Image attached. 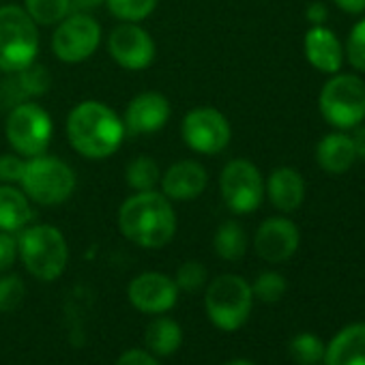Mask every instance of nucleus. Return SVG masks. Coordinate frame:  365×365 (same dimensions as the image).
<instances>
[{"label": "nucleus", "mask_w": 365, "mask_h": 365, "mask_svg": "<svg viewBox=\"0 0 365 365\" xmlns=\"http://www.w3.org/2000/svg\"><path fill=\"white\" fill-rule=\"evenodd\" d=\"M52 133H54L52 118L48 110H43L37 101L18 103L7 114L5 135L14 153L22 155L24 159L48 153Z\"/></svg>", "instance_id": "nucleus-8"}, {"label": "nucleus", "mask_w": 365, "mask_h": 365, "mask_svg": "<svg viewBox=\"0 0 365 365\" xmlns=\"http://www.w3.org/2000/svg\"><path fill=\"white\" fill-rule=\"evenodd\" d=\"M178 290L185 292H198L205 284H207V267L198 260H187L182 262L176 271V279H174Z\"/></svg>", "instance_id": "nucleus-30"}, {"label": "nucleus", "mask_w": 365, "mask_h": 365, "mask_svg": "<svg viewBox=\"0 0 365 365\" xmlns=\"http://www.w3.org/2000/svg\"><path fill=\"white\" fill-rule=\"evenodd\" d=\"M20 185L31 202L56 207L67 202L76 192V172L61 157L43 153L26 159Z\"/></svg>", "instance_id": "nucleus-4"}, {"label": "nucleus", "mask_w": 365, "mask_h": 365, "mask_svg": "<svg viewBox=\"0 0 365 365\" xmlns=\"http://www.w3.org/2000/svg\"><path fill=\"white\" fill-rule=\"evenodd\" d=\"M333 3H335L341 11L352 14V16L365 11V0H333Z\"/></svg>", "instance_id": "nucleus-38"}, {"label": "nucleus", "mask_w": 365, "mask_h": 365, "mask_svg": "<svg viewBox=\"0 0 365 365\" xmlns=\"http://www.w3.org/2000/svg\"><path fill=\"white\" fill-rule=\"evenodd\" d=\"M215 254L228 262H237L247 252V235L239 222H224L213 239Z\"/></svg>", "instance_id": "nucleus-24"}, {"label": "nucleus", "mask_w": 365, "mask_h": 365, "mask_svg": "<svg viewBox=\"0 0 365 365\" xmlns=\"http://www.w3.org/2000/svg\"><path fill=\"white\" fill-rule=\"evenodd\" d=\"M159 0H106V5L114 18L120 22H135L140 24L146 20L155 9Z\"/></svg>", "instance_id": "nucleus-27"}, {"label": "nucleus", "mask_w": 365, "mask_h": 365, "mask_svg": "<svg viewBox=\"0 0 365 365\" xmlns=\"http://www.w3.org/2000/svg\"><path fill=\"white\" fill-rule=\"evenodd\" d=\"M220 192L235 215H250L264 200V178L250 159H232L220 174Z\"/></svg>", "instance_id": "nucleus-9"}, {"label": "nucleus", "mask_w": 365, "mask_h": 365, "mask_svg": "<svg viewBox=\"0 0 365 365\" xmlns=\"http://www.w3.org/2000/svg\"><path fill=\"white\" fill-rule=\"evenodd\" d=\"M108 52L127 71L148 69L157 56V46L148 31L135 22H123L108 37Z\"/></svg>", "instance_id": "nucleus-12"}, {"label": "nucleus", "mask_w": 365, "mask_h": 365, "mask_svg": "<svg viewBox=\"0 0 365 365\" xmlns=\"http://www.w3.org/2000/svg\"><path fill=\"white\" fill-rule=\"evenodd\" d=\"M254 292L252 286L239 275H220L215 277L205 297L207 314L211 322L222 331L241 329L252 314Z\"/></svg>", "instance_id": "nucleus-7"}, {"label": "nucleus", "mask_w": 365, "mask_h": 365, "mask_svg": "<svg viewBox=\"0 0 365 365\" xmlns=\"http://www.w3.org/2000/svg\"><path fill=\"white\" fill-rule=\"evenodd\" d=\"M125 178L133 192H153L161 180V170L153 157L138 155L127 163Z\"/></svg>", "instance_id": "nucleus-25"}, {"label": "nucleus", "mask_w": 365, "mask_h": 365, "mask_svg": "<svg viewBox=\"0 0 365 365\" xmlns=\"http://www.w3.org/2000/svg\"><path fill=\"white\" fill-rule=\"evenodd\" d=\"M101 43V26L88 14H69L56 24L52 50L58 61L78 65L88 61Z\"/></svg>", "instance_id": "nucleus-11"}, {"label": "nucleus", "mask_w": 365, "mask_h": 365, "mask_svg": "<svg viewBox=\"0 0 365 365\" xmlns=\"http://www.w3.org/2000/svg\"><path fill=\"white\" fill-rule=\"evenodd\" d=\"M106 0H71V11L73 14H88L97 7H101Z\"/></svg>", "instance_id": "nucleus-39"}, {"label": "nucleus", "mask_w": 365, "mask_h": 365, "mask_svg": "<svg viewBox=\"0 0 365 365\" xmlns=\"http://www.w3.org/2000/svg\"><path fill=\"white\" fill-rule=\"evenodd\" d=\"M127 135L123 118L103 101H80L67 116V140L71 148L93 161L112 157Z\"/></svg>", "instance_id": "nucleus-1"}, {"label": "nucleus", "mask_w": 365, "mask_h": 365, "mask_svg": "<svg viewBox=\"0 0 365 365\" xmlns=\"http://www.w3.org/2000/svg\"><path fill=\"white\" fill-rule=\"evenodd\" d=\"M303 52L307 63L322 73H337L344 65V50L339 39L327 26H312L303 39Z\"/></svg>", "instance_id": "nucleus-18"}, {"label": "nucleus", "mask_w": 365, "mask_h": 365, "mask_svg": "<svg viewBox=\"0 0 365 365\" xmlns=\"http://www.w3.org/2000/svg\"><path fill=\"white\" fill-rule=\"evenodd\" d=\"M180 135L198 155H220L230 144L232 129L226 114L217 108L200 106L185 114L180 123Z\"/></svg>", "instance_id": "nucleus-10"}, {"label": "nucleus", "mask_w": 365, "mask_h": 365, "mask_svg": "<svg viewBox=\"0 0 365 365\" xmlns=\"http://www.w3.org/2000/svg\"><path fill=\"white\" fill-rule=\"evenodd\" d=\"M286 288H288V284H286V279L279 273L267 271V273L256 277V282L252 286V292L262 303H277L286 294Z\"/></svg>", "instance_id": "nucleus-29"}, {"label": "nucleus", "mask_w": 365, "mask_h": 365, "mask_svg": "<svg viewBox=\"0 0 365 365\" xmlns=\"http://www.w3.org/2000/svg\"><path fill=\"white\" fill-rule=\"evenodd\" d=\"M172 116V106L165 95L146 91L135 95L125 110V129L133 135L161 131Z\"/></svg>", "instance_id": "nucleus-16"}, {"label": "nucleus", "mask_w": 365, "mask_h": 365, "mask_svg": "<svg viewBox=\"0 0 365 365\" xmlns=\"http://www.w3.org/2000/svg\"><path fill=\"white\" fill-rule=\"evenodd\" d=\"M118 228L138 247L159 250L176 235V213L163 194L135 192L118 209Z\"/></svg>", "instance_id": "nucleus-2"}, {"label": "nucleus", "mask_w": 365, "mask_h": 365, "mask_svg": "<svg viewBox=\"0 0 365 365\" xmlns=\"http://www.w3.org/2000/svg\"><path fill=\"white\" fill-rule=\"evenodd\" d=\"M16 258H18V239L9 232L0 230V273L11 269Z\"/></svg>", "instance_id": "nucleus-34"}, {"label": "nucleus", "mask_w": 365, "mask_h": 365, "mask_svg": "<svg viewBox=\"0 0 365 365\" xmlns=\"http://www.w3.org/2000/svg\"><path fill=\"white\" fill-rule=\"evenodd\" d=\"M146 346L153 354L157 356H170L172 352L178 350L180 341H182V331L178 327V322H174L172 318H155L144 333Z\"/></svg>", "instance_id": "nucleus-23"}, {"label": "nucleus", "mask_w": 365, "mask_h": 365, "mask_svg": "<svg viewBox=\"0 0 365 365\" xmlns=\"http://www.w3.org/2000/svg\"><path fill=\"white\" fill-rule=\"evenodd\" d=\"M271 205L282 213H294L305 200V180L299 170L290 165L275 168L264 185Z\"/></svg>", "instance_id": "nucleus-19"}, {"label": "nucleus", "mask_w": 365, "mask_h": 365, "mask_svg": "<svg viewBox=\"0 0 365 365\" xmlns=\"http://www.w3.org/2000/svg\"><path fill=\"white\" fill-rule=\"evenodd\" d=\"M226 365H256L252 361H245V359H235V361H228Z\"/></svg>", "instance_id": "nucleus-40"}, {"label": "nucleus", "mask_w": 365, "mask_h": 365, "mask_svg": "<svg viewBox=\"0 0 365 365\" xmlns=\"http://www.w3.org/2000/svg\"><path fill=\"white\" fill-rule=\"evenodd\" d=\"M346 58L356 71H365V18L350 29L346 41Z\"/></svg>", "instance_id": "nucleus-32"}, {"label": "nucleus", "mask_w": 365, "mask_h": 365, "mask_svg": "<svg viewBox=\"0 0 365 365\" xmlns=\"http://www.w3.org/2000/svg\"><path fill=\"white\" fill-rule=\"evenodd\" d=\"M159 185H161V194L168 200L190 202L205 194L209 185V172L200 161L182 159V161L172 163L161 174Z\"/></svg>", "instance_id": "nucleus-14"}, {"label": "nucleus", "mask_w": 365, "mask_h": 365, "mask_svg": "<svg viewBox=\"0 0 365 365\" xmlns=\"http://www.w3.org/2000/svg\"><path fill=\"white\" fill-rule=\"evenodd\" d=\"M299 241L301 237L294 222H290L288 217H269L256 230L254 247L262 260L279 264L294 256V252L299 250Z\"/></svg>", "instance_id": "nucleus-13"}, {"label": "nucleus", "mask_w": 365, "mask_h": 365, "mask_svg": "<svg viewBox=\"0 0 365 365\" xmlns=\"http://www.w3.org/2000/svg\"><path fill=\"white\" fill-rule=\"evenodd\" d=\"M305 18L314 24V26H324V22L329 20V9L324 3H312L305 11Z\"/></svg>", "instance_id": "nucleus-36"}, {"label": "nucleus", "mask_w": 365, "mask_h": 365, "mask_svg": "<svg viewBox=\"0 0 365 365\" xmlns=\"http://www.w3.org/2000/svg\"><path fill=\"white\" fill-rule=\"evenodd\" d=\"M18 254L29 273L41 282L58 279L69 262V245L63 232L48 224L26 226L18 239Z\"/></svg>", "instance_id": "nucleus-3"}, {"label": "nucleus", "mask_w": 365, "mask_h": 365, "mask_svg": "<svg viewBox=\"0 0 365 365\" xmlns=\"http://www.w3.org/2000/svg\"><path fill=\"white\" fill-rule=\"evenodd\" d=\"M324 365H365V324L341 329L324 348Z\"/></svg>", "instance_id": "nucleus-20"}, {"label": "nucleus", "mask_w": 365, "mask_h": 365, "mask_svg": "<svg viewBox=\"0 0 365 365\" xmlns=\"http://www.w3.org/2000/svg\"><path fill=\"white\" fill-rule=\"evenodd\" d=\"M316 161L329 174H344V172H348L354 165V161H356L350 135L344 133V131L327 133L318 142V146H316Z\"/></svg>", "instance_id": "nucleus-21"}, {"label": "nucleus", "mask_w": 365, "mask_h": 365, "mask_svg": "<svg viewBox=\"0 0 365 365\" xmlns=\"http://www.w3.org/2000/svg\"><path fill=\"white\" fill-rule=\"evenodd\" d=\"M24 9L37 26H56L71 14V0H24Z\"/></svg>", "instance_id": "nucleus-26"}, {"label": "nucleus", "mask_w": 365, "mask_h": 365, "mask_svg": "<svg viewBox=\"0 0 365 365\" xmlns=\"http://www.w3.org/2000/svg\"><path fill=\"white\" fill-rule=\"evenodd\" d=\"M39 31L26 9L0 7V73H16L37 61Z\"/></svg>", "instance_id": "nucleus-5"}, {"label": "nucleus", "mask_w": 365, "mask_h": 365, "mask_svg": "<svg viewBox=\"0 0 365 365\" xmlns=\"http://www.w3.org/2000/svg\"><path fill=\"white\" fill-rule=\"evenodd\" d=\"M7 82L0 84V97H3V106L0 108H16L18 103L24 101H33L35 97H41L48 93L50 84H52V76L48 71V67L43 65H29L22 71L16 73H7Z\"/></svg>", "instance_id": "nucleus-17"}, {"label": "nucleus", "mask_w": 365, "mask_h": 365, "mask_svg": "<svg viewBox=\"0 0 365 365\" xmlns=\"http://www.w3.org/2000/svg\"><path fill=\"white\" fill-rule=\"evenodd\" d=\"M26 159L18 153H5L0 155V182H7V185H18L24 174Z\"/></svg>", "instance_id": "nucleus-33"}, {"label": "nucleus", "mask_w": 365, "mask_h": 365, "mask_svg": "<svg viewBox=\"0 0 365 365\" xmlns=\"http://www.w3.org/2000/svg\"><path fill=\"white\" fill-rule=\"evenodd\" d=\"M26 288L18 275L0 277V312H16L24 301Z\"/></svg>", "instance_id": "nucleus-31"}, {"label": "nucleus", "mask_w": 365, "mask_h": 365, "mask_svg": "<svg viewBox=\"0 0 365 365\" xmlns=\"http://www.w3.org/2000/svg\"><path fill=\"white\" fill-rule=\"evenodd\" d=\"M129 301L135 309L144 314H163L176 305L178 288L174 279H170L163 273H142L129 284Z\"/></svg>", "instance_id": "nucleus-15"}, {"label": "nucleus", "mask_w": 365, "mask_h": 365, "mask_svg": "<svg viewBox=\"0 0 365 365\" xmlns=\"http://www.w3.org/2000/svg\"><path fill=\"white\" fill-rule=\"evenodd\" d=\"M350 140H352V146H354V155H356V159L365 161V127H363V125L354 127V133L350 135Z\"/></svg>", "instance_id": "nucleus-37"}, {"label": "nucleus", "mask_w": 365, "mask_h": 365, "mask_svg": "<svg viewBox=\"0 0 365 365\" xmlns=\"http://www.w3.org/2000/svg\"><path fill=\"white\" fill-rule=\"evenodd\" d=\"M116 365H159V363L150 352L140 350V348H131V350H127V352H123L118 356Z\"/></svg>", "instance_id": "nucleus-35"}, {"label": "nucleus", "mask_w": 365, "mask_h": 365, "mask_svg": "<svg viewBox=\"0 0 365 365\" xmlns=\"http://www.w3.org/2000/svg\"><path fill=\"white\" fill-rule=\"evenodd\" d=\"M318 108L337 131L359 127L365 120V82L352 73H333L320 91Z\"/></svg>", "instance_id": "nucleus-6"}, {"label": "nucleus", "mask_w": 365, "mask_h": 365, "mask_svg": "<svg viewBox=\"0 0 365 365\" xmlns=\"http://www.w3.org/2000/svg\"><path fill=\"white\" fill-rule=\"evenodd\" d=\"M33 220L29 196L16 185L0 182V230L16 235L22 232Z\"/></svg>", "instance_id": "nucleus-22"}, {"label": "nucleus", "mask_w": 365, "mask_h": 365, "mask_svg": "<svg viewBox=\"0 0 365 365\" xmlns=\"http://www.w3.org/2000/svg\"><path fill=\"white\" fill-rule=\"evenodd\" d=\"M290 354L299 365H316L324 356V344L314 333H299L290 341Z\"/></svg>", "instance_id": "nucleus-28"}]
</instances>
